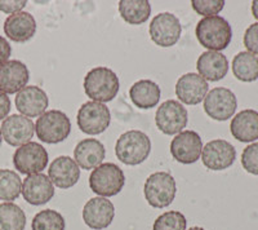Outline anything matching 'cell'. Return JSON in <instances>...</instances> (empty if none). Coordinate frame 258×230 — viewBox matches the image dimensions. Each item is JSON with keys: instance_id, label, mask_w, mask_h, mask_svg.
Segmentation results:
<instances>
[{"instance_id": "cell-1", "label": "cell", "mask_w": 258, "mask_h": 230, "mask_svg": "<svg viewBox=\"0 0 258 230\" xmlns=\"http://www.w3.org/2000/svg\"><path fill=\"white\" fill-rule=\"evenodd\" d=\"M195 34L203 47L214 52L226 49L232 38L231 26L221 16L202 18L198 22Z\"/></svg>"}, {"instance_id": "cell-2", "label": "cell", "mask_w": 258, "mask_h": 230, "mask_svg": "<svg viewBox=\"0 0 258 230\" xmlns=\"http://www.w3.org/2000/svg\"><path fill=\"white\" fill-rule=\"evenodd\" d=\"M120 82L114 71L98 66L89 71L84 78L85 95L97 102H109L116 97Z\"/></svg>"}, {"instance_id": "cell-3", "label": "cell", "mask_w": 258, "mask_h": 230, "mask_svg": "<svg viewBox=\"0 0 258 230\" xmlns=\"http://www.w3.org/2000/svg\"><path fill=\"white\" fill-rule=\"evenodd\" d=\"M151 151V140L141 131L132 130L117 139L115 153L117 159L126 165H137L149 158Z\"/></svg>"}, {"instance_id": "cell-4", "label": "cell", "mask_w": 258, "mask_h": 230, "mask_svg": "<svg viewBox=\"0 0 258 230\" xmlns=\"http://www.w3.org/2000/svg\"><path fill=\"white\" fill-rule=\"evenodd\" d=\"M144 193L150 206L154 208H165L176 198V180L168 172H155L145 181Z\"/></svg>"}, {"instance_id": "cell-5", "label": "cell", "mask_w": 258, "mask_h": 230, "mask_svg": "<svg viewBox=\"0 0 258 230\" xmlns=\"http://www.w3.org/2000/svg\"><path fill=\"white\" fill-rule=\"evenodd\" d=\"M125 184V176L120 167L114 163H102L92 171L89 186L98 197H114L119 194Z\"/></svg>"}, {"instance_id": "cell-6", "label": "cell", "mask_w": 258, "mask_h": 230, "mask_svg": "<svg viewBox=\"0 0 258 230\" xmlns=\"http://www.w3.org/2000/svg\"><path fill=\"white\" fill-rule=\"evenodd\" d=\"M38 139L47 144H58L68 139L71 132V122L63 111L48 110L35 123Z\"/></svg>"}, {"instance_id": "cell-7", "label": "cell", "mask_w": 258, "mask_h": 230, "mask_svg": "<svg viewBox=\"0 0 258 230\" xmlns=\"http://www.w3.org/2000/svg\"><path fill=\"white\" fill-rule=\"evenodd\" d=\"M77 121L82 132L92 136L100 135L109 128L111 112L105 103L88 101L80 106Z\"/></svg>"}, {"instance_id": "cell-8", "label": "cell", "mask_w": 258, "mask_h": 230, "mask_svg": "<svg viewBox=\"0 0 258 230\" xmlns=\"http://www.w3.org/2000/svg\"><path fill=\"white\" fill-rule=\"evenodd\" d=\"M47 149L38 142H27L22 145L13 154V164L20 174L34 175L41 174L48 165Z\"/></svg>"}, {"instance_id": "cell-9", "label": "cell", "mask_w": 258, "mask_h": 230, "mask_svg": "<svg viewBox=\"0 0 258 230\" xmlns=\"http://www.w3.org/2000/svg\"><path fill=\"white\" fill-rule=\"evenodd\" d=\"M238 107V100L229 88L217 87L207 93L204 98V111L209 118L223 122L232 118Z\"/></svg>"}, {"instance_id": "cell-10", "label": "cell", "mask_w": 258, "mask_h": 230, "mask_svg": "<svg viewBox=\"0 0 258 230\" xmlns=\"http://www.w3.org/2000/svg\"><path fill=\"white\" fill-rule=\"evenodd\" d=\"M149 33L151 40L156 45L163 48L172 47L179 40V36L182 34L181 22L172 13H159L151 20Z\"/></svg>"}, {"instance_id": "cell-11", "label": "cell", "mask_w": 258, "mask_h": 230, "mask_svg": "<svg viewBox=\"0 0 258 230\" xmlns=\"http://www.w3.org/2000/svg\"><path fill=\"white\" fill-rule=\"evenodd\" d=\"M155 123L164 135H178L187 124V110L178 101H165L156 110Z\"/></svg>"}, {"instance_id": "cell-12", "label": "cell", "mask_w": 258, "mask_h": 230, "mask_svg": "<svg viewBox=\"0 0 258 230\" xmlns=\"http://www.w3.org/2000/svg\"><path fill=\"white\" fill-rule=\"evenodd\" d=\"M236 159V150L226 140H213L203 148V164L212 171H223L234 164Z\"/></svg>"}, {"instance_id": "cell-13", "label": "cell", "mask_w": 258, "mask_h": 230, "mask_svg": "<svg viewBox=\"0 0 258 230\" xmlns=\"http://www.w3.org/2000/svg\"><path fill=\"white\" fill-rule=\"evenodd\" d=\"M203 141L195 131H182L170 142V154L182 164H192L202 156Z\"/></svg>"}, {"instance_id": "cell-14", "label": "cell", "mask_w": 258, "mask_h": 230, "mask_svg": "<svg viewBox=\"0 0 258 230\" xmlns=\"http://www.w3.org/2000/svg\"><path fill=\"white\" fill-rule=\"evenodd\" d=\"M115 216L114 204L103 197L89 199L83 208V220L93 230H102L111 225Z\"/></svg>"}, {"instance_id": "cell-15", "label": "cell", "mask_w": 258, "mask_h": 230, "mask_svg": "<svg viewBox=\"0 0 258 230\" xmlns=\"http://www.w3.org/2000/svg\"><path fill=\"white\" fill-rule=\"evenodd\" d=\"M0 131L7 144L11 146H22L32 139L35 124L27 117L15 114L4 119Z\"/></svg>"}, {"instance_id": "cell-16", "label": "cell", "mask_w": 258, "mask_h": 230, "mask_svg": "<svg viewBox=\"0 0 258 230\" xmlns=\"http://www.w3.org/2000/svg\"><path fill=\"white\" fill-rule=\"evenodd\" d=\"M16 107L27 118L40 117L49 106V98L40 87L26 86L16 96Z\"/></svg>"}, {"instance_id": "cell-17", "label": "cell", "mask_w": 258, "mask_h": 230, "mask_svg": "<svg viewBox=\"0 0 258 230\" xmlns=\"http://www.w3.org/2000/svg\"><path fill=\"white\" fill-rule=\"evenodd\" d=\"M22 195L32 206H41L54 197V186L44 174L29 175L22 183Z\"/></svg>"}, {"instance_id": "cell-18", "label": "cell", "mask_w": 258, "mask_h": 230, "mask_svg": "<svg viewBox=\"0 0 258 230\" xmlns=\"http://www.w3.org/2000/svg\"><path fill=\"white\" fill-rule=\"evenodd\" d=\"M29 79V69L24 62L12 60L0 66V91L6 95L18 93L27 86Z\"/></svg>"}, {"instance_id": "cell-19", "label": "cell", "mask_w": 258, "mask_h": 230, "mask_svg": "<svg viewBox=\"0 0 258 230\" xmlns=\"http://www.w3.org/2000/svg\"><path fill=\"white\" fill-rule=\"evenodd\" d=\"M208 89L209 86L206 79L195 73H187L177 80L176 96L182 103L198 105L206 98Z\"/></svg>"}, {"instance_id": "cell-20", "label": "cell", "mask_w": 258, "mask_h": 230, "mask_svg": "<svg viewBox=\"0 0 258 230\" xmlns=\"http://www.w3.org/2000/svg\"><path fill=\"white\" fill-rule=\"evenodd\" d=\"M80 167L70 156L62 155L56 158L49 165L48 177L53 185L59 189L73 188L80 179Z\"/></svg>"}, {"instance_id": "cell-21", "label": "cell", "mask_w": 258, "mask_h": 230, "mask_svg": "<svg viewBox=\"0 0 258 230\" xmlns=\"http://www.w3.org/2000/svg\"><path fill=\"white\" fill-rule=\"evenodd\" d=\"M4 33L7 38L16 43H25L36 33V21L29 12L11 15L4 21Z\"/></svg>"}, {"instance_id": "cell-22", "label": "cell", "mask_w": 258, "mask_h": 230, "mask_svg": "<svg viewBox=\"0 0 258 230\" xmlns=\"http://www.w3.org/2000/svg\"><path fill=\"white\" fill-rule=\"evenodd\" d=\"M106 150L102 142L96 139H84L74 149L75 162L83 169H94L102 164Z\"/></svg>"}, {"instance_id": "cell-23", "label": "cell", "mask_w": 258, "mask_h": 230, "mask_svg": "<svg viewBox=\"0 0 258 230\" xmlns=\"http://www.w3.org/2000/svg\"><path fill=\"white\" fill-rule=\"evenodd\" d=\"M197 69L203 79L209 82H218L227 75L229 61L225 54L214 50H207L198 59Z\"/></svg>"}, {"instance_id": "cell-24", "label": "cell", "mask_w": 258, "mask_h": 230, "mask_svg": "<svg viewBox=\"0 0 258 230\" xmlns=\"http://www.w3.org/2000/svg\"><path fill=\"white\" fill-rule=\"evenodd\" d=\"M231 135L240 142H253L258 140V111L246 109L238 112L230 124Z\"/></svg>"}, {"instance_id": "cell-25", "label": "cell", "mask_w": 258, "mask_h": 230, "mask_svg": "<svg viewBox=\"0 0 258 230\" xmlns=\"http://www.w3.org/2000/svg\"><path fill=\"white\" fill-rule=\"evenodd\" d=\"M160 87L155 82L149 79L138 80L129 89V97L140 109H153L160 101Z\"/></svg>"}, {"instance_id": "cell-26", "label": "cell", "mask_w": 258, "mask_h": 230, "mask_svg": "<svg viewBox=\"0 0 258 230\" xmlns=\"http://www.w3.org/2000/svg\"><path fill=\"white\" fill-rule=\"evenodd\" d=\"M119 13L131 25L145 24L151 15V4L147 0H121Z\"/></svg>"}, {"instance_id": "cell-27", "label": "cell", "mask_w": 258, "mask_h": 230, "mask_svg": "<svg viewBox=\"0 0 258 230\" xmlns=\"http://www.w3.org/2000/svg\"><path fill=\"white\" fill-rule=\"evenodd\" d=\"M232 73L236 79L250 83L258 79V57L249 52H239L232 60Z\"/></svg>"}, {"instance_id": "cell-28", "label": "cell", "mask_w": 258, "mask_h": 230, "mask_svg": "<svg viewBox=\"0 0 258 230\" xmlns=\"http://www.w3.org/2000/svg\"><path fill=\"white\" fill-rule=\"evenodd\" d=\"M26 215L20 206L6 202L0 204V230H25Z\"/></svg>"}, {"instance_id": "cell-29", "label": "cell", "mask_w": 258, "mask_h": 230, "mask_svg": "<svg viewBox=\"0 0 258 230\" xmlns=\"http://www.w3.org/2000/svg\"><path fill=\"white\" fill-rule=\"evenodd\" d=\"M22 192V181L15 171L0 169V201L12 202Z\"/></svg>"}, {"instance_id": "cell-30", "label": "cell", "mask_w": 258, "mask_h": 230, "mask_svg": "<svg viewBox=\"0 0 258 230\" xmlns=\"http://www.w3.org/2000/svg\"><path fill=\"white\" fill-rule=\"evenodd\" d=\"M66 222L59 212L54 210H43L32 218V230H64Z\"/></svg>"}, {"instance_id": "cell-31", "label": "cell", "mask_w": 258, "mask_h": 230, "mask_svg": "<svg viewBox=\"0 0 258 230\" xmlns=\"http://www.w3.org/2000/svg\"><path fill=\"white\" fill-rule=\"evenodd\" d=\"M186 217L178 211H168L159 216L153 230H186Z\"/></svg>"}, {"instance_id": "cell-32", "label": "cell", "mask_w": 258, "mask_h": 230, "mask_svg": "<svg viewBox=\"0 0 258 230\" xmlns=\"http://www.w3.org/2000/svg\"><path fill=\"white\" fill-rule=\"evenodd\" d=\"M191 7L198 15L211 17L217 16L225 7L223 0H192Z\"/></svg>"}, {"instance_id": "cell-33", "label": "cell", "mask_w": 258, "mask_h": 230, "mask_svg": "<svg viewBox=\"0 0 258 230\" xmlns=\"http://www.w3.org/2000/svg\"><path fill=\"white\" fill-rule=\"evenodd\" d=\"M241 164L249 174L258 176V142L248 145L241 154Z\"/></svg>"}, {"instance_id": "cell-34", "label": "cell", "mask_w": 258, "mask_h": 230, "mask_svg": "<svg viewBox=\"0 0 258 230\" xmlns=\"http://www.w3.org/2000/svg\"><path fill=\"white\" fill-rule=\"evenodd\" d=\"M244 45L248 52L258 56V22L250 25L244 34Z\"/></svg>"}, {"instance_id": "cell-35", "label": "cell", "mask_w": 258, "mask_h": 230, "mask_svg": "<svg viewBox=\"0 0 258 230\" xmlns=\"http://www.w3.org/2000/svg\"><path fill=\"white\" fill-rule=\"evenodd\" d=\"M26 4V0H0V11L8 15H15L22 12Z\"/></svg>"}, {"instance_id": "cell-36", "label": "cell", "mask_w": 258, "mask_h": 230, "mask_svg": "<svg viewBox=\"0 0 258 230\" xmlns=\"http://www.w3.org/2000/svg\"><path fill=\"white\" fill-rule=\"evenodd\" d=\"M11 53H12L11 44H9L6 38L0 36V66L4 65L6 62H8Z\"/></svg>"}, {"instance_id": "cell-37", "label": "cell", "mask_w": 258, "mask_h": 230, "mask_svg": "<svg viewBox=\"0 0 258 230\" xmlns=\"http://www.w3.org/2000/svg\"><path fill=\"white\" fill-rule=\"evenodd\" d=\"M9 111H11V100H9L8 95L0 91V121L7 118Z\"/></svg>"}, {"instance_id": "cell-38", "label": "cell", "mask_w": 258, "mask_h": 230, "mask_svg": "<svg viewBox=\"0 0 258 230\" xmlns=\"http://www.w3.org/2000/svg\"><path fill=\"white\" fill-rule=\"evenodd\" d=\"M252 13H253V17L255 20H258V0H254L252 3Z\"/></svg>"}, {"instance_id": "cell-39", "label": "cell", "mask_w": 258, "mask_h": 230, "mask_svg": "<svg viewBox=\"0 0 258 230\" xmlns=\"http://www.w3.org/2000/svg\"><path fill=\"white\" fill-rule=\"evenodd\" d=\"M188 230H206V229H203V227H200V226H194V227H190Z\"/></svg>"}, {"instance_id": "cell-40", "label": "cell", "mask_w": 258, "mask_h": 230, "mask_svg": "<svg viewBox=\"0 0 258 230\" xmlns=\"http://www.w3.org/2000/svg\"><path fill=\"white\" fill-rule=\"evenodd\" d=\"M2 140H3V136H2V131H0V145H2Z\"/></svg>"}]
</instances>
